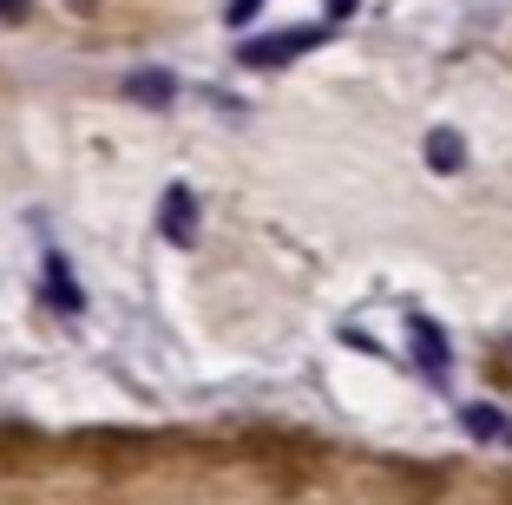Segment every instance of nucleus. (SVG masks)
I'll return each instance as SVG.
<instances>
[{"label":"nucleus","mask_w":512,"mask_h":505,"mask_svg":"<svg viewBox=\"0 0 512 505\" xmlns=\"http://www.w3.org/2000/svg\"><path fill=\"white\" fill-rule=\"evenodd\" d=\"M158 237L165 243H197V191L191 184H171L165 204H158Z\"/></svg>","instance_id":"obj_3"},{"label":"nucleus","mask_w":512,"mask_h":505,"mask_svg":"<svg viewBox=\"0 0 512 505\" xmlns=\"http://www.w3.org/2000/svg\"><path fill=\"white\" fill-rule=\"evenodd\" d=\"M329 14H335V20H348V14H355V0H329Z\"/></svg>","instance_id":"obj_10"},{"label":"nucleus","mask_w":512,"mask_h":505,"mask_svg":"<svg viewBox=\"0 0 512 505\" xmlns=\"http://www.w3.org/2000/svg\"><path fill=\"white\" fill-rule=\"evenodd\" d=\"M460 427L480 446H512V414H499V407H460Z\"/></svg>","instance_id":"obj_4"},{"label":"nucleus","mask_w":512,"mask_h":505,"mask_svg":"<svg viewBox=\"0 0 512 505\" xmlns=\"http://www.w3.org/2000/svg\"><path fill=\"white\" fill-rule=\"evenodd\" d=\"M460 164H467L460 132H447V125H440V132H427V171H440V178H447V171H460Z\"/></svg>","instance_id":"obj_5"},{"label":"nucleus","mask_w":512,"mask_h":505,"mask_svg":"<svg viewBox=\"0 0 512 505\" xmlns=\"http://www.w3.org/2000/svg\"><path fill=\"white\" fill-rule=\"evenodd\" d=\"M125 92H132L138 105H171V99H178V79H171V73H132Z\"/></svg>","instance_id":"obj_6"},{"label":"nucleus","mask_w":512,"mask_h":505,"mask_svg":"<svg viewBox=\"0 0 512 505\" xmlns=\"http://www.w3.org/2000/svg\"><path fill=\"white\" fill-rule=\"evenodd\" d=\"M322 40H329L322 27H289V33H270V40H243V46H237V60L263 73V66H289V60H302V53H309V46H322Z\"/></svg>","instance_id":"obj_1"},{"label":"nucleus","mask_w":512,"mask_h":505,"mask_svg":"<svg viewBox=\"0 0 512 505\" xmlns=\"http://www.w3.org/2000/svg\"><path fill=\"white\" fill-rule=\"evenodd\" d=\"M27 14H33V0H0V20H7V27H20Z\"/></svg>","instance_id":"obj_9"},{"label":"nucleus","mask_w":512,"mask_h":505,"mask_svg":"<svg viewBox=\"0 0 512 505\" xmlns=\"http://www.w3.org/2000/svg\"><path fill=\"white\" fill-rule=\"evenodd\" d=\"M407 342H414V361H421V374L434 387H447V374H453V355H447V335H440L427 315H407Z\"/></svg>","instance_id":"obj_2"},{"label":"nucleus","mask_w":512,"mask_h":505,"mask_svg":"<svg viewBox=\"0 0 512 505\" xmlns=\"http://www.w3.org/2000/svg\"><path fill=\"white\" fill-rule=\"evenodd\" d=\"M256 14H263V0H230V7H224V20H230V27H250Z\"/></svg>","instance_id":"obj_8"},{"label":"nucleus","mask_w":512,"mask_h":505,"mask_svg":"<svg viewBox=\"0 0 512 505\" xmlns=\"http://www.w3.org/2000/svg\"><path fill=\"white\" fill-rule=\"evenodd\" d=\"M46 283H53V302H60V309H79V289L66 283V263H60V256H46Z\"/></svg>","instance_id":"obj_7"}]
</instances>
